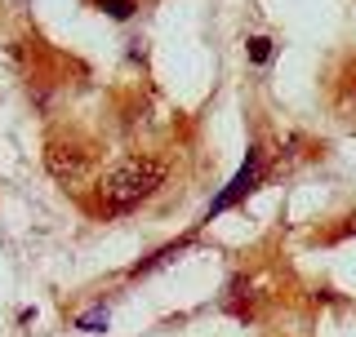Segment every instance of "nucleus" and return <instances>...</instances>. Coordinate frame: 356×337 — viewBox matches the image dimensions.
<instances>
[{"label":"nucleus","mask_w":356,"mask_h":337,"mask_svg":"<svg viewBox=\"0 0 356 337\" xmlns=\"http://www.w3.org/2000/svg\"><path fill=\"white\" fill-rule=\"evenodd\" d=\"M165 173H170V164L156 160V155H120L98 178V209H107V213L138 209L143 200H152L165 187Z\"/></svg>","instance_id":"obj_1"},{"label":"nucleus","mask_w":356,"mask_h":337,"mask_svg":"<svg viewBox=\"0 0 356 337\" xmlns=\"http://www.w3.org/2000/svg\"><path fill=\"white\" fill-rule=\"evenodd\" d=\"M259 182H263V151L259 147H250V155H245V164H241V173L232 178L227 187L218 191L214 200H209V209H205V222H214L218 213H227V209H236L250 191H259Z\"/></svg>","instance_id":"obj_2"},{"label":"nucleus","mask_w":356,"mask_h":337,"mask_svg":"<svg viewBox=\"0 0 356 337\" xmlns=\"http://www.w3.org/2000/svg\"><path fill=\"white\" fill-rule=\"evenodd\" d=\"M44 168H49L58 182H81L85 168H89V151H85V147H76V142L54 138L49 147H44Z\"/></svg>","instance_id":"obj_3"},{"label":"nucleus","mask_w":356,"mask_h":337,"mask_svg":"<svg viewBox=\"0 0 356 337\" xmlns=\"http://www.w3.org/2000/svg\"><path fill=\"white\" fill-rule=\"evenodd\" d=\"M187 249V240H178V244H165L156 257H147V262H138V266H129V279H138V275H147V271H156V266H165V262H174L178 253Z\"/></svg>","instance_id":"obj_4"},{"label":"nucleus","mask_w":356,"mask_h":337,"mask_svg":"<svg viewBox=\"0 0 356 337\" xmlns=\"http://www.w3.org/2000/svg\"><path fill=\"white\" fill-rule=\"evenodd\" d=\"M76 329L103 333V329H107V306H94V311H85V316H76Z\"/></svg>","instance_id":"obj_5"},{"label":"nucleus","mask_w":356,"mask_h":337,"mask_svg":"<svg viewBox=\"0 0 356 337\" xmlns=\"http://www.w3.org/2000/svg\"><path fill=\"white\" fill-rule=\"evenodd\" d=\"M250 58L267 62V58H272V40H267V36H250Z\"/></svg>","instance_id":"obj_6"},{"label":"nucleus","mask_w":356,"mask_h":337,"mask_svg":"<svg viewBox=\"0 0 356 337\" xmlns=\"http://www.w3.org/2000/svg\"><path fill=\"white\" fill-rule=\"evenodd\" d=\"M343 235H356V213H352L348 222H343Z\"/></svg>","instance_id":"obj_7"}]
</instances>
